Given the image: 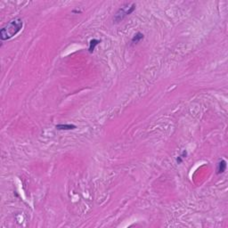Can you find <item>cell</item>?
Listing matches in <instances>:
<instances>
[{
	"instance_id": "obj_1",
	"label": "cell",
	"mask_w": 228,
	"mask_h": 228,
	"mask_svg": "<svg viewBox=\"0 0 228 228\" xmlns=\"http://www.w3.org/2000/svg\"><path fill=\"white\" fill-rule=\"evenodd\" d=\"M23 22L19 17L11 20L5 26H4L0 30V37L3 41L8 40L17 35L23 29Z\"/></svg>"
},
{
	"instance_id": "obj_2",
	"label": "cell",
	"mask_w": 228,
	"mask_h": 228,
	"mask_svg": "<svg viewBox=\"0 0 228 228\" xmlns=\"http://www.w3.org/2000/svg\"><path fill=\"white\" fill-rule=\"evenodd\" d=\"M136 10V4H126L125 5H123L121 8H119L118 12L115 13L113 17L114 23H120L121 21H123L126 16L130 15L133 12Z\"/></svg>"
},
{
	"instance_id": "obj_3",
	"label": "cell",
	"mask_w": 228,
	"mask_h": 228,
	"mask_svg": "<svg viewBox=\"0 0 228 228\" xmlns=\"http://www.w3.org/2000/svg\"><path fill=\"white\" fill-rule=\"evenodd\" d=\"M226 169V161L225 160H220L217 163V174H223Z\"/></svg>"
},
{
	"instance_id": "obj_4",
	"label": "cell",
	"mask_w": 228,
	"mask_h": 228,
	"mask_svg": "<svg viewBox=\"0 0 228 228\" xmlns=\"http://www.w3.org/2000/svg\"><path fill=\"white\" fill-rule=\"evenodd\" d=\"M55 128L58 130H72L77 128V126L73 124H58L55 126Z\"/></svg>"
},
{
	"instance_id": "obj_5",
	"label": "cell",
	"mask_w": 228,
	"mask_h": 228,
	"mask_svg": "<svg viewBox=\"0 0 228 228\" xmlns=\"http://www.w3.org/2000/svg\"><path fill=\"white\" fill-rule=\"evenodd\" d=\"M100 43H101V40H99V39H95V38L91 39V40H90V42H89V48H88L89 53L92 54V53L94 51L95 46H97V45H99Z\"/></svg>"
},
{
	"instance_id": "obj_6",
	"label": "cell",
	"mask_w": 228,
	"mask_h": 228,
	"mask_svg": "<svg viewBox=\"0 0 228 228\" xmlns=\"http://www.w3.org/2000/svg\"><path fill=\"white\" fill-rule=\"evenodd\" d=\"M144 36L143 33H141V32H137V34L133 37V38H132L131 42H132L133 44H137V43H139L142 39H144Z\"/></svg>"
}]
</instances>
